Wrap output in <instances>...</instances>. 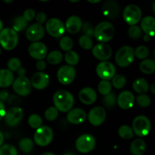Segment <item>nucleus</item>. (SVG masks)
<instances>
[{
	"instance_id": "6ab92c4d",
	"label": "nucleus",
	"mask_w": 155,
	"mask_h": 155,
	"mask_svg": "<svg viewBox=\"0 0 155 155\" xmlns=\"http://www.w3.org/2000/svg\"><path fill=\"white\" fill-rule=\"evenodd\" d=\"M32 87L35 89L42 90L45 89L48 86L50 82L49 76L44 72H36L33 74L31 79H30Z\"/></svg>"
},
{
	"instance_id": "c85d7f7f",
	"label": "nucleus",
	"mask_w": 155,
	"mask_h": 155,
	"mask_svg": "<svg viewBox=\"0 0 155 155\" xmlns=\"http://www.w3.org/2000/svg\"><path fill=\"white\" fill-rule=\"evenodd\" d=\"M63 54L61 51L54 50V51H51L47 54V61L52 65H57L60 64L63 60Z\"/></svg>"
},
{
	"instance_id": "a878e982",
	"label": "nucleus",
	"mask_w": 155,
	"mask_h": 155,
	"mask_svg": "<svg viewBox=\"0 0 155 155\" xmlns=\"http://www.w3.org/2000/svg\"><path fill=\"white\" fill-rule=\"evenodd\" d=\"M130 152L133 155H143L146 151V143L142 139H136L131 143Z\"/></svg>"
},
{
	"instance_id": "3c124183",
	"label": "nucleus",
	"mask_w": 155,
	"mask_h": 155,
	"mask_svg": "<svg viewBox=\"0 0 155 155\" xmlns=\"http://www.w3.org/2000/svg\"><path fill=\"white\" fill-rule=\"evenodd\" d=\"M36 69H37L38 71H39V72H42V71H44V70L45 69V68H46V62L44 60L38 61L36 64Z\"/></svg>"
},
{
	"instance_id": "680f3d73",
	"label": "nucleus",
	"mask_w": 155,
	"mask_h": 155,
	"mask_svg": "<svg viewBox=\"0 0 155 155\" xmlns=\"http://www.w3.org/2000/svg\"><path fill=\"white\" fill-rule=\"evenodd\" d=\"M42 155H55V154L51 152H46V153H44V154H42Z\"/></svg>"
},
{
	"instance_id": "49530a36",
	"label": "nucleus",
	"mask_w": 155,
	"mask_h": 155,
	"mask_svg": "<svg viewBox=\"0 0 155 155\" xmlns=\"http://www.w3.org/2000/svg\"><path fill=\"white\" fill-rule=\"evenodd\" d=\"M84 36H87L89 37L92 38L94 35V27L90 23L86 22L83 24L81 28Z\"/></svg>"
},
{
	"instance_id": "412c9836",
	"label": "nucleus",
	"mask_w": 155,
	"mask_h": 155,
	"mask_svg": "<svg viewBox=\"0 0 155 155\" xmlns=\"http://www.w3.org/2000/svg\"><path fill=\"white\" fill-rule=\"evenodd\" d=\"M87 118V114L86 111L80 107L77 108H72L71 110H69L67 115V120L69 123L72 124H81Z\"/></svg>"
},
{
	"instance_id": "6e6d98bb",
	"label": "nucleus",
	"mask_w": 155,
	"mask_h": 155,
	"mask_svg": "<svg viewBox=\"0 0 155 155\" xmlns=\"http://www.w3.org/2000/svg\"><path fill=\"white\" fill-rule=\"evenodd\" d=\"M3 142H4V135H3V133L0 131V147L2 145Z\"/></svg>"
},
{
	"instance_id": "7c9ffc66",
	"label": "nucleus",
	"mask_w": 155,
	"mask_h": 155,
	"mask_svg": "<svg viewBox=\"0 0 155 155\" xmlns=\"http://www.w3.org/2000/svg\"><path fill=\"white\" fill-rule=\"evenodd\" d=\"M34 144L32 139L29 138H24L19 142V148L24 153H30L33 151Z\"/></svg>"
},
{
	"instance_id": "cd10ccee",
	"label": "nucleus",
	"mask_w": 155,
	"mask_h": 155,
	"mask_svg": "<svg viewBox=\"0 0 155 155\" xmlns=\"http://www.w3.org/2000/svg\"><path fill=\"white\" fill-rule=\"evenodd\" d=\"M139 69L145 74H152L155 71V61L153 59H145L139 64Z\"/></svg>"
},
{
	"instance_id": "0eeeda50",
	"label": "nucleus",
	"mask_w": 155,
	"mask_h": 155,
	"mask_svg": "<svg viewBox=\"0 0 155 155\" xmlns=\"http://www.w3.org/2000/svg\"><path fill=\"white\" fill-rule=\"evenodd\" d=\"M96 141L95 137L89 133L83 134L77 139L75 143L77 151L83 154H87L93 151L95 148Z\"/></svg>"
},
{
	"instance_id": "20e7f679",
	"label": "nucleus",
	"mask_w": 155,
	"mask_h": 155,
	"mask_svg": "<svg viewBox=\"0 0 155 155\" xmlns=\"http://www.w3.org/2000/svg\"><path fill=\"white\" fill-rule=\"evenodd\" d=\"M134 49L129 45L122 46L115 54V61L120 68H127L130 66L134 61Z\"/></svg>"
},
{
	"instance_id": "a211bd4d",
	"label": "nucleus",
	"mask_w": 155,
	"mask_h": 155,
	"mask_svg": "<svg viewBox=\"0 0 155 155\" xmlns=\"http://www.w3.org/2000/svg\"><path fill=\"white\" fill-rule=\"evenodd\" d=\"M45 35V29L41 24L35 23L27 27L26 30V37L29 41L33 42H39Z\"/></svg>"
},
{
	"instance_id": "37998d69",
	"label": "nucleus",
	"mask_w": 155,
	"mask_h": 155,
	"mask_svg": "<svg viewBox=\"0 0 155 155\" xmlns=\"http://www.w3.org/2000/svg\"><path fill=\"white\" fill-rule=\"evenodd\" d=\"M58 116V110L53 106L49 107L45 111V118L48 121H54Z\"/></svg>"
},
{
	"instance_id": "473e14b6",
	"label": "nucleus",
	"mask_w": 155,
	"mask_h": 155,
	"mask_svg": "<svg viewBox=\"0 0 155 155\" xmlns=\"http://www.w3.org/2000/svg\"><path fill=\"white\" fill-rule=\"evenodd\" d=\"M27 23L25 20L23 18L22 16H18L15 18L13 21V29L14 30L18 33L22 30H24L27 27Z\"/></svg>"
},
{
	"instance_id": "f3484780",
	"label": "nucleus",
	"mask_w": 155,
	"mask_h": 155,
	"mask_svg": "<svg viewBox=\"0 0 155 155\" xmlns=\"http://www.w3.org/2000/svg\"><path fill=\"white\" fill-rule=\"evenodd\" d=\"M89 123L94 127H98L104 122L106 119V110L100 106H96L90 110L88 115Z\"/></svg>"
},
{
	"instance_id": "bf43d9fd",
	"label": "nucleus",
	"mask_w": 155,
	"mask_h": 155,
	"mask_svg": "<svg viewBox=\"0 0 155 155\" xmlns=\"http://www.w3.org/2000/svg\"><path fill=\"white\" fill-rule=\"evenodd\" d=\"M88 2H90V3H92V4H96V3L100 2L101 1L98 0V1H88Z\"/></svg>"
},
{
	"instance_id": "de8ad7c7",
	"label": "nucleus",
	"mask_w": 155,
	"mask_h": 155,
	"mask_svg": "<svg viewBox=\"0 0 155 155\" xmlns=\"http://www.w3.org/2000/svg\"><path fill=\"white\" fill-rule=\"evenodd\" d=\"M22 17L27 22L32 21L34 20L35 18H36V12H35V11L33 10V9H27V10L24 11Z\"/></svg>"
},
{
	"instance_id": "2eb2a0df",
	"label": "nucleus",
	"mask_w": 155,
	"mask_h": 155,
	"mask_svg": "<svg viewBox=\"0 0 155 155\" xmlns=\"http://www.w3.org/2000/svg\"><path fill=\"white\" fill-rule=\"evenodd\" d=\"M28 53L36 60H44L48 54V48L43 42H32L28 47Z\"/></svg>"
},
{
	"instance_id": "864d4df0",
	"label": "nucleus",
	"mask_w": 155,
	"mask_h": 155,
	"mask_svg": "<svg viewBox=\"0 0 155 155\" xmlns=\"http://www.w3.org/2000/svg\"><path fill=\"white\" fill-rule=\"evenodd\" d=\"M5 112L6 110H5V107L4 103L2 102V101H0V120L4 118L5 114Z\"/></svg>"
},
{
	"instance_id": "6e6552de",
	"label": "nucleus",
	"mask_w": 155,
	"mask_h": 155,
	"mask_svg": "<svg viewBox=\"0 0 155 155\" xmlns=\"http://www.w3.org/2000/svg\"><path fill=\"white\" fill-rule=\"evenodd\" d=\"M123 17L127 24L130 26H135L142 19V11L140 8L136 5H128L124 8Z\"/></svg>"
},
{
	"instance_id": "ea45409f",
	"label": "nucleus",
	"mask_w": 155,
	"mask_h": 155,
	"mask_svg": "<svg viewBox=\"0 0 155 155\" xmlns=\"http://www.w3.org/2000/svg\"><path fill=\"white\" fill-rule=\"evenodd\" d=\"M0 155H18V153L14 145L5 144L0 147Z\"/></svg>"
},
{
	"instance_id": "bb28decb",
	"label": "nucleus",
	"mask_w": 155,
	"mask_h": 155,
	"mask_svg": "<svg viewBox=\"0 0 155 155\" xmlns=\"http://www.w3.org/2000/svg\"><path fill=\"white\" fill-rule=\"evenodd\" d=\"M133 88L137 93L145 94L149 90V83L145 79L138 78L133 82Z\"/></svg>"
},
{
	"instance_id": "a19ab883",
	"label": "nucleus",
	"mask_w": 155,
	"mask_h": 155,
	"mask_svg": "<svg viewBox=\"0 0 155 155\" xmlns=\"http://www.w3.org/2000/svg\"><path fill=\"white\" fill-rule=\"evenodd\" d=\"M103 103L107 108L110 109L114 107L117 103V97L115 94L110 92L108 95H104V98H103Z\"/></svg>"
},
{
	"instance_id": "052dcab7",
	"label": "nucleus",
	"mask_w": 155,
	"mask_h": 155,
	"mask_svg": "<svg viewBox=\"0 0 155 155\" xmlns=\"http://www.w3.org/2000/svg\"><path fill=\"white\" fill-rule=\"evenodd\" d=\"M2 29H3V23H2V21L0 20V31H1Z\"/></svg>"
},
{
	"instance_id": "09e8293b",
	"label": "nucleus",
	"mask_w": 155,
	"mask_h": 155,
	"mask_svg": "<svg viewBox=\"0 0 155 155\" xmlns=\"http://www.w3.org/2000/svg\"><path fill=\"white\" fill-rule=\"evenodd\" d=\"M7 101L8 102L9 104L12 105L13 107H18L20 104H21V99L18 95H12L11 96H8Z\"/></svg>"
},
{
	"instance_id": "13d9d810",
	"label": "nucleus",
	"mask_w": 155,
	"mask_h": 155,
	"mask_svg": "<svg viewBox=\"0 0 155 155\" xmlns=\"http://www.w3.org/2000/svg\"><path fill=\"white\" fill-rule=\"evenodd\" d=\"M154 86H155V84L154 83H152L151 86V87H149V89H151V92H152L153 94L155 93V89H154Z\"/></svg>"
},
{
	"instance_id": "f704fd0d",
	"label": "nucleus",
	"mask_w": 155,
	"mask_h": 155,
	"mask_svg": "<svg viewBox=\"0 0 155 155\" xmlns=\"http://www.w3.org/2000/svg\"><path fill=\"white\" fill-rule=\"evenodd\" d=\"M28 124L31 128L36 129L37 130L40 127H42V119L39 115L36 114L30 115L28 117Z\"/></svg>"
},
{
	"instance_id": "ddd939ff",
	"label": "nucleus",
	"mask_w": 155,
	"mask_h": 155,
	"mask_svg": "<svg viewBox=\"0 0 155 155\" xmlns=\"http://www.w3.org/2000/svg\"><path fill=\"white\" fill-rule=\"evenodd\" d=\"M92 52L95 58L102 61H106L111 58L112 48L108 44L100 42L92 47Z\"/></svg>"
},
{
	"instance_id": "5701e85b",
	"label": "nucleus",
	"mask_w": 155,
	"mask_h": 155,
	"mask_svg": "<svg viewBox=\"0 0 155 155\" xmlns=\"http://www.w3.org/2000/svg\"><path fill=\"white\" fill-rule=\"evenodd\" d=\"M82 25H83V21L81 18L76 15H73L67 19L64 27L65 30H68V33L71 34H76L80 30H81Z\"/></svg>"
},
{
	"instance_id": "1a4fd4ad",
	"label": "nucleus",
	"mask_w": 155,
	"mask_h": 155,
	"mask_svg": "<svg viewBox=\"0 0 155 155\" xmlns=\"http://www.w3.org/2000/svg\"><path fill=\"white\" fill-rule=\"evenodd\" d=\"M45 30L51 36L59 38L63 36L65 33V27L64 23L58 18H50L45 24Z\"/></svg>"
},
{
	"instance_id": "39448f33",
	"label": "nucleus",
	"mask_w": 155,
	"mask_h": 155,
	"mask_svg": "<svg viewBox=\"0 0 155 155\" xmlns=\"http://www.w3.org/2000/svg\"><path fill=\"white\" fill-rule=\"evenodd\" d=\"M132 129L134 134H136V136L139 137H145L148 136L151 132V121L147 117L139 115L133 120Z\"/></svg>"
},
{
	"instance_id": "dca6fc26",
	"label": "nucleus",
	"mask_w": 155,
	"mask_h": 155,
	"mask_svg": "<svg viewBox=\"0 0 155 155\" xmlns=\"http://www.w3.org/2000/svg\"><path fill=\"white\" fill-rule=\"evenodd\" d=\"M102 13L107 19L114 20L119 16L120 12V6L117 2L114 0H109L106 1L103 4Z\"/></svg>"
},
{
	"instance_id": "c756f323",
	"label": "nucleus",
	"mask_w": 155,
	"mask_h": 155,
	"mask_svg": "<svg viewBox=\"0 0 155 155\" xmlns=\"http://www.w3.org/2000/svg\"><path fill=\"white\" fill-rule=\"evenodd\" d=\"M64 60L69 66L74 67L79 63L80 57L76 51H67L66 54H64Z\"/></svg>"
},
{
	"instance_id": "423d86ee",
	"label": "nucleus",
	"mask_w": 155,
	"mask_h": 155,
	"mask_svg": "<svg viewBox=\"0 0 155 155\" xmlns=\"http://www.w3.org/2000/svg\"><path fill=\"white\" fill-rule=\"evenodd\" d=\"M33 139L35 143L39 146H47L53 139V130L48 126H42L36 130Z\"/></svg>"
},
{
	"instance_id": "5fc2aeb1",
	"label": "nucleus",
	"mask_w": 155,
	"mask_h": 155,
	"mask_svg": "<svg viewBox=\"0 0 155 155\" xmlns=\"http://www.w3.org/2000/svg\"><path fill=\"white\" fill-rule=\"evenodd\" d=\"M18 74V77H25V74H26V70L25 68L21 67L18 71H17Z\"/></svg>"
},
{
	"instance_id": "2f4dec72",
	"label": "nucleus",
	"mask_w": 155,
	"mask_h": 155,
	"mask_svg": "<svg viewBox=\"0 0 155 155\" xmlns=\"http://www.w3.org/2000/svg\"><path fill=\"white\" fill-rule=\"evenodd\" d=\"M118 135L120 137L124 139H130L134 136V133L132 129L128 125H123L118 130Z\"/></svg>"
},
{
	"instance_id": "f8f14e48",
	"label": "nucleus",
	"mask_w": 155,
	"mask_h": 155,
	"mask_svg": "<svg viewBox=\"0 0 155 155\" xmlns=\"http://www.w3.org/2000/svg\"><path fill=\"white\" fill-rule=\"evenodd\" d=\"M76 70L74 67L69 65H64L61 67L57 72V79L63 85H70L75 80Z\"/></svg>"
},
{
	"instance_id": "e433bc0d",
	"label": "nucleus",
	"mask_w": 155,
	"mask_h": 155,
	"mask_svg": "<svg viewBox=\"0 0 155 155\" xmlns=\"http://www.w3.org/2000/svg\"><path fill=\"white\" fill-rule=\"evenodd\" d=\"M127 79L122 74H117L112 78V85L117 89H123L126 86Z\"/></svg>"
},
{
	"instance_id": "e2e57ef3",
	"label": "nucleus",
	"mask_w": 155,
	"mask_h": 155,
	"mask_svg": "<svg viewBox=\"0 0 155 155\" xmlns=\"http://www.w3.org/2000/svg\"><path fill=\"white\" fill-rule=\"evenodd\" d=\"M63 155H76V154H74V153H72V152H68V153H65V154Z\"/></svg>"
},
{
	"instance_id": "c9c22d12",
	"label": "nucleus",
	"mask_w": 155,
	"mask_h": 155,
	"mask_svg": "<svg viewBox=\"0 0 155 155\" xmlns=\"http://www.w3.org/2000/svg\"><path fill=\"white\" fill-rule=\"evenodd\" d=\"M59 45H60L61 48L63 51H71L73 46H74V42H73V39H71V37L64 36H62L61 39H60Z\"/></svg>"
},
{
	"instance_id": "f257e3e1",
	"label": "nucleus",
	"mask_w": 155,
	"mask_h": 155,
	"mask_svg": "<svg viewBox=\"0 0 155 155\" xmlns=\"http://www.w3.org/2000/svg\"><path fill=\"white\" fill-rule=\"evenodd\" d=\"M54 107L58 111L68 112L72 109L74 104V98L72 94L67 90H58L53 95Z\"/></svg>"
},
{
	"instance_id": "9d476101",
	"label": "nucleus",
	"mask_w": 155,
	"mask_h": 155,
	"mask_svg": "<svg viewBox=\"0 0 155 155\" xmlns=\"http://www.w3.org/2000/svg\"><path fill=\"white\" fill-rule=\"evenodd\" d=\"M12 87L17 95L20 96H27L31 92L32 85L30 79L27 77H18L14 80Z\"/></svg>"
},
{
	"instance_id": "7ed1b4c3",
	"label": "nucleus",
	"mask_w": 155,
	"mask_h": 155,
	"mask_svg": "<svg viewBox=\"0 0 155 155\" xmlns=\"http://www.w3.org/2000/svg\"><path fill=\"white\" fill-rule=\"evenodd\" d=\"M18 43V34L12 28H3L0 31V45L7 51L15 49Z\"/></svg>"
},
{
	"instance_id": "aec40b11",
	"label": "nucleus",
	"mask_w": 155,
	"mask_h": 155,
	"mask_svg": "<svg viewBox=\"0 0 155 155\" xmlns=\"http://www.w3.org/2000/svg\"><path fill=\"white\" fill-rule=\"evenodd\" d=\"M135 102V96L130 91H123L117 98V103L123 110H128L133 107Z\"/></svg>"
},
{
	"instance_id": "4be33fe9",
	"label": "nucleus",
	"mask_w": 155,
	"mask_h": 155,
	"mask_svg": "<svg viewBox=\"0 0 155 155\" xmlns=\"http://www.w3.org/2000/svg\"><path fill=\"white\" fill-rule=\"evenodd\" d=\"M79 98L84 104L90 105L96 101L97 93L92 88L85 87L79 92Z\"/></svg>"
},
{
	"instance_id": "58836bf2",
	"label": "nucleus",
	"mask_w": 155,
	"mask_h": 155,
	"mask_svg": "<svg viewBox=\"0 0 155 155\" xmlns=\"http://www.w3.org/2000/svg\"><path fill=\"white\" fill-rule=\"evenodd\" d=\"M79 44L81 46V48H83L85 50H89L93 47V41H92V38L87 36H84V35H82L80 37Z\"/></svg>"
},
{
	"instance_id": "69168bd1",
	"label": "nucleus",
	"mask_w": 155,
	"mask_h": 155,
	"mask_svg": "<svg viewBox=\"0 0 155 155\" xmlns=\"http://www.w3.org/2000/svg\"><path fill=\"white\" fill-rule=\"evenodd\" d=\"M1 52H2V51H1V48H0V54H1Z\"/></svg>"
},
{
	"instance_id": "79ce46f5",
	"label": "nucleus",
	"mask_w": 155,
	"mask_h": 155,
	"mask_svg": "<svg viewBox=\"0 0 155 155\" xmlns=\"http://www.w3.org/2000/svg\"><path fill=\"white\" fill-rule=\"evenodd\" d=\"M7 66L9 71L12 72H17L21 68V61L18 58H12L8 61Z\"/></svg>"
},
{
	"instance_id": "f03ea898",
	"label": "nucleus",
	"mask_w": 155,
	"mask_h": 155,
	"mask_svg": "<svg viewBox=\"0 0 155 155\" xmlns=\"http://www.w3.org/2000/svg\"><path fill=\"white\" fill-rule=\"evenodd\" d=\"M114 32V27L111 23L102 21L94 28L93 36L98 42L106 43L113 39Z\"/></svg>"
},
{
	"instance_id": "9b49d317",
	"label": "nucleus",
	"mask_w": 155,
	"mask_h": 155,
	"mask_svg": "<svg viewBox=\"0 0 155 155\" xmlns=\"http://www.w3.org/2000/svg\"><path fill=\"white\" fill-rule=\"evenodd\" d=\"M96 73L102 80L109 81L116 75V68L114 64L108 61H101L97 65Z\"/></svg>"
},
{
	"instance_id": "72a5a7b5",
	"label": "nucleus",
	"mask_w": 155,
	"mask_h": 155,
	"mask_svg": "<svg viewBox=\"0 0 155 155\" xmlns=\"http://www.w3.org/2000/svg\"><path fill=\"white\" fill-rule=\"evenodd\" d=\"M134 53L135 57L139 59L145 60L149 56L150 51L148 47L145 46V45H139L134 50Z\"/></svg>"
},
{
	"instance_id": "4c0bfd02",
	"label": "nucleus",
	"mask_w": 155,
	"mask_h": 155,
	"mask_svg": "<svg viewBox=\"0 0 155 155\" xmlns=\"http://www.w3.org/2000/svg\"><path fill=\"white\" fill-rule=\"evenodd\" d=\"M98 92H99L101 95H103L104 96V95H108L109 93L111 92L112 85L111 83L109 81H107V80H101V81H100V83H98Z\"/></svg>"
},
{
	"instance_id": "a18cd8bd",
	"label": "nucleus",
	"mask_w": 155,
	"mask_h": 155,
	"mask_svg": "<svg viewBox=\"0 0 155 155\" xmlns=\"http://www.w3.org/2000/svg\"><path fill=\"white\" fill-rule=\"evenodd\" d=\"M142 30H141V28L136 25L131 26V27L129 29L128 34H129V36H130L131 39H139V38L142 36Z\"/></svg>"
},
{
	"instance_id": "c03bdc74",
	"label": "nucleus",
	"mask_w": 155,
	"mask_h": 155,
	"mask_svg": "<svg viewBox=\"0 0 155 155\" xmlns=\"http://www.w3.org/2000/svg\"><path fill=\"white\" fill-rule=\"evenodd\" d=\"M138 104L142 107H147L151 104V98L145 94H140L136 98Z\"/></svg>"
},
{
	"instance_id": "393cba45",
	"label": "nucleus",
	"mask_w": 155,
	"mask_h": 155,
	"mask_svg": "<svg viewBox=\"0 0 155 155\" xmlns=\"http://www.w3.org/2000/svg\"><path fill=\"white\" fill-rule=\"evenodd\" d=\"M15 80L13 72L8 69L0 70V87L6 88L12 85Z\"/></svg>"
},
{
	"instance_id": "b1692460",
	"label": "nucleus",
	"mask_w": 155,
	"mask_h": 155,
	"mask_svg": "<svg viewBox=\"0 0 155 155\" xmlns=\"http://www.w3.org/2000/svg\"><path fill=\"white\" fill-rule=\"evenodd\" d=\"M140 28L145 35L154 37L155 33V18L153 16H146L141 21Z\"/></svg>"
},
{
	"instance_id": "0e129e2a",
	"label": "nucleus",
	"mask_w": 155,
	"mask_h": 155,
	"mask_svg": "<svg viewBox=\"0 0 155 155\" xmlns=\"http://www.w3.org/2000/svg\"><path fill=\"white\" fill-rule=\"evenodd\" d=\"M5 2H8V3H11V2H12V1H5Z\"/></svg>"
},
{
	"instance_id": "8fccbe9b",
	"label": "nucleus",
	"mask_w": 155,
	"mask_h": 155,
	"mask_svg": "<svg viewBox=\"0 0 155 155\" xmlns=\"http://www.w3.org/2000/svg\"><path fill=\"white\" fill-rule=\"evenodd\" d=\"M36 18V21H37V24H41V25H42V24H44V23L46 21L47 15L45 12H39L37 15H36V18Z\"/></svg>"
},
{
	"instance_id": "603ef678",
	"label": "nucleus",
	"mask_w": 155,
	"mask_h": 155,
	"mask_svg": "<svg viewBox=\"0 0 155 155\" xmlns=\"http://www.w3.org/2000/svg\"><path fill=\"white\" fill-rule=\"evenodd\" d=\"M8 96H9V94L7 91L3 90L0 92V101H1L2 102H3V101H7Z\"/></svg>"
},
{
	"instance_id": "4468645a",
	"label": "nucleus",
	"mask_w": 155,
	"mask_h": 155,
	"mask_svg": "<svg viewBox=\"0 0 155 155\" xmlns=\"http://www.w3.org/2000/svg\"><path fill=\"white\" fill-rule=\"evenodd\" d=\"M24 117V111L20 107H12L5 112V121L9 127H15L18 125Z\"/></svg>"
},
{
	"instance_id": "4d7b16f0",
	"label": "nucleus",
	"mask_w": 155,
	"mask_h": 155,
	"mask_svg": "<svg viewBox=\"0 0 155 155\" xmlns=\"http://www.w3.org/2000/svg\"><path fill=\"white\" fill-rule=\"evenodd\" d=\"M150 39H151V37H150L149 36H148V35H145V36H143V40L145 41V42H149Z\"/></svg>"
}]
</instances>
